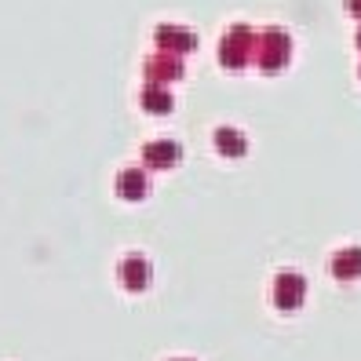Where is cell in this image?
<instances>
[{
    "instance_id": "52a82bcc",
    "label": "cell",
    "mask_w": 361,
    "mask_h": 361,
    "mask_svg": "<svg viewBox=\"0 0 361 361\" xmlns=\"http://www.w3.org/2000/svg\"><path fill=\"white\" fill-rule=\"evenodd\" d=\"M117 278H121V285L128 292H146L150 281H154V267H150L146 256H139V252H128V256L121 259V267H117Z\"/></svg>"
},
{
    "instance_id": "9c48e42d",
    "label": "cell",
    "mask_w": 361,
    "mask_h": 361,
    "mask_svg": "<svg viewBox=\"0 0 361 361\" xmlns=\"http://www.w3.org/2000/svg\"><path fill=\"white\" fill-rule=\"evenodd\" d=\"M139 106H142L146 114L164 117V114L176 110V95H172V88H168V84H146V88L139 92Z\"/></svg>"
},
{
    "instance_id": "ba28073f",
    "label": "cell",
    "mask_w": 361,
    "mask_h": 361,
    "mask_svg": "<svg viewBox=\"0 0 361 361\" xmlns=\"http://www.w3.org/2000/svg\"><path fill=\"white\" fill-rule=\"evenodd\" d=\"M146 194H150V176H146V168H121L117 172V197L142 201Z\"/></svg>"
},
{
    "instance_id": "4fadbf2b",
    "label": "cell",
    "mask_w": 361,
    "mask_h": 361,
    "mask_svg": "<svg viewBox=\"0 0 361 361\" xmlns=\"http://www.w3.org/2000/svg\"><path fill=\"white\" fill-rule=\"evenodd\" d=\"M357 48H361V33H357Z\"/></svg>"
},
{
    "instance_id": "7a4b0ae2",
    "label": "cell",
    "mask_w": 361,
    "mask_h": 361,
    "mask_svg": "<svg viewBox=\"0 0 361 361\" xmlns=\"http://www.w3.org/2000/svg\"><path fill=\"white\" fill-rule=\"evenodd\" d=\"M292 59V37L278 26H267L256 40V66L263 73H281Z\"/></svg>"
},
{
    "instance_id": "5b68a950",
    "label": "cell",
    "mask_w": 361,
    "mask_h": 361,
    "mask_svg": "<svg viewBox=\"0 0 361 361\" xmlns=\"http://www.w3.org/2000/svg\"><path fill=\"white\" fill-rule=\"evenodd\" d=\"M183 161V146L176 139H150L142 146V168L146 172H168Z\"/></svg>"
},
{
    "instance_id": "277c9868",
    "label": "cell",
    "mask_w": 361,
    "mask_h": 361,
    "mask_svg": "<svg viewBox=\"0 0 361 361\" xmlns=\"http://www.w3.org/2000/svg\"><path fill=\"white\" fill-rule=\"evenodd\" d=\"M303 300H307V281H303V274L281 270L278 278H274V307H278V310H300Z\"/></svg>"
},
{
    "instance_id": "30bf717a",
    "label": "cell",
    "mask_w": 361,
    "mask_h": 361,
    "mask_svg": "<svg viewBox=\"0 0 361 361\" xmlns=\"http://www.w3.org/2000/svg\"><path fill=\"white\" fill-rule=\"evenodd\" d=\"M212 142H216V150H219L223 157H245V154H248V139H245V132H238V128H216Z\"/></svg>"
},
{
    "instance_id": "7c38bea8",
    "label": "cell",
    "mask_w": 361,
    "mask_h": 361,
    "mask_svg": "<svg viewBox=\"0 0 361 361\" xmlns=\"http://www.w3.org/2000/svg\"><path fill=\"white\" fill-rule=\"evenodd\" d=\"M347 11H350L354 18H361V0H347Z\"/></svg>"
},
{
    "instance_id": "8992f818",
    "label": "cell",
    "mask_w": 361,
    "mask_h": 361,
    "mask_svg": "<svg viewBox=\"0 0 361 361\" xmlns=\"http://www.w3.org/2000/svg\"><path fill=\"white\" fill-rule=\"evenodd\" d=\"M142 77H146V84H176V80L186 77V66H183V59H179V55H164V51H157V55H146V62H142Z\"/></svg>"
},
{
    "instance_id": "3957f363",
    "label": "cell",
    "mask_w": 361,
    "mask_h": 361,
    "mask_svg": "<svg viewBox=\"0 0 361 361\" xmlns=\"http://www.w3.org/2000/svg\"><path fill=\"white\" fill-rule=\"evenodd\" d=\"M154 44L157 51L164 55H190V51H197V33L190 30V26H179V23H161L154 30Z\"/></svg>"
},
{
    "instance_id": "8fae6325",
    "label": "cell",
    "mask_w": 361,
    "mask_h": 361,
    "mask_svg": "<svg viewBox=\"0 0 361 361\" xmlns=\"http://www.w3.org/2000/svg\"><path fill=\"white\" fill-rule=\"evenodd\" d=\"M332 274L339 281H354L361 278V248H343L332 256Z\"/></svg>"
},
{
    "instance_id": "6da1fadb",
    "label": "cell",
    "mask_w": 361,
    "mask_h": 361,
    "mask_svg": "<svg viewBox=\"0 0 361 361\" xmlns=\"http://www.w3.org/2000/svg\"><path fill=\"white\" fill-rule=\"evenodd\" d=\"M256 40H259V33L252 26H245V23L230 26L219 40V62L226 70H245L248 62H256Z\"/></svg>"
}]
</instances>
